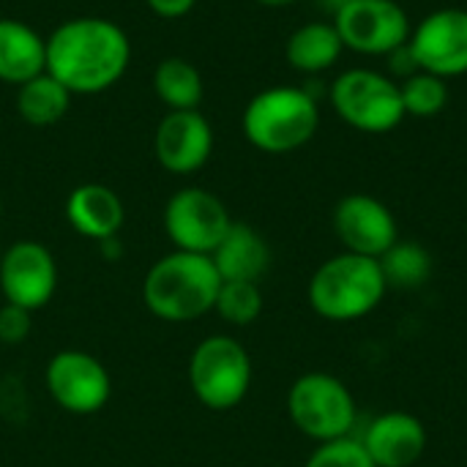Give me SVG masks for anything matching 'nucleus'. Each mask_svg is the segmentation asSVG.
<instances>
[{
  "label": "nucleus",
  "instance_id": "nucleus-1",
  "mask_svg": "<svg viewBox=\"0 0 467 467\" xmlns=\"http://www.w3.org/2000/svg\"><path fill=\"white\" fill-rule=\"evenodd\" d=\"M131 63V41L104 16H74L47 36V74L71 96H96L115 88Z\"/></svg>",
  "mask_w": 467,
  "mask_h": 467
},
{
  "label": "nucleus",
  "instance_id": "nucleus-2",
  "mask_svg": "<svg viewBox=\"0 0 467 467\" xmlns=\"http://www.w3.org/2000/svg\"><path fill=\"white\" fill-rule=\"evenodd\" d=\"M222 276L211 254L170 252L142 279L145 309L164 323H194L213 312Z\"/></svg>",
  "mask_w": 467,
  "mask_h": 467
},
{
  "label": "nucleus",
  "instance_id": "nucleus-3",
  "mask_svg": "<svg viewBox=\"0 0 467 467\" xmlns=\"http://www.w3.org/2000/svg\"><path fill=\"white\" fill-rule=\"evenodd\" d=\"M389 293L380 263L353 252L326 260L309 279V306L331 323H353L372 315Z\"/></svg>",
  "mask_w": 467,
  "mask_h": 467
},
{
  "label": "nucleus",
  "instance_id": "nucleus-4",
  "mask_svg": "<svg viewBox=\"0 0 467 467\" xmlns=\"http://www.w3.org/2000/svg\"><path fill=\"white\" fill-rule=\"evenodd\" d=\"M320 126V109L306 88L260 90L244 109V137L263 153L282 156L304 148Z\"/></svg>",
  "mask_w": 467,
  "mask_h": 467
},
{
  "label": "nucleus",
  "instance_id": "nucleus-5",
  "mask_svg": "<svg viewBox=\"0 0 467 467\" xmlns=\"http://www.w3.org/2000/svg\"><path fill=\"white\" fill-rule=\"evenodd\" d=\"M287 416L315 443L350 438L358 421L356 397L328 372H306L287 391Z\"/></svg>",
  "mask_w": 467,
  "mask_h": 467
},
{
  "label": "nucleus",
  "instance_id": "nucleus-6",
  "mask_svg": "<svg viewBox=\"0 0 467 467\" xmlns=\"http://www.w3.org/2000/svg\"><path fill=\"white\" fill-rule=\"evenodd\" d=\"M189 389L208 410L238 408L252 389V358L233 337H205L189 356Z\"/></svg>",
  "mask_w": 467,
  "mask_h": 467
},
{
  "label": "nucleus",
  "instance_id": "nucleus-7",
  "mask_svg": "<svg viewBox=\"0 0 467 467\" xmlns=\"http://www.w3.org/2000/svg\"><path fill=\"white\" fill-rule=\"evenodd\" d=\"M328 99L334 112L364 134L394 131L405 118L400 82L372 68H350L339 74L331 82Z\"/></svg>",
  "mask_w": 467,
  "mask_h": 467
},
{
  "label": "nucleus",
  "instance_id": "nucleus-8",
  "mask_svg": "<svg viewBox=\"0 0 467 467\" xmlns=\"http://www.w3.org/2000/svg\"><path fill=\"white\" fill-rule=\"evenodd\" d=\"M233 227L227 205L208 189L186 186L164 205V233L181 252L213 254Z\"/></svg>",
  "mask_w": 467,
  "mask_h": 467
},
{
  "label": "nucleus",
  "instance_id": "nucleus-9",
  "mask_svg": "<svg viewBox=\"0 0 467 467\" xmlns=\"http://www.w3.org/2000/svg\"><path fill=\"white\" fill-rule=\"evenodd\" d=\"M52 402L74 416H93L107 408L112 397V378L107 367L85 350H60L49 358L44 372Z\"/></svg>",
  "mask_w": 467,
  "mask_h": 467
},
{
  "label": "nucleus",
  "instance_id": "nucleus-10",
  "mask_svg": "<svg viewBox=\"0 0 467 467\" xmlns=\"http://www.w3.org/2000/svg\"><path fill=\"white\" fill-rule=\"evenodd\" d=\"M334 27L361 55H391L410 38L408 11L397 0H350L334 14Z\"/></svg>",
  "mask_w": 467,
  "mask_h": 467
},
{
  "label": "nucleus",
  "instance_id": "nucleus-11",
  "mask_svg": "<svg viewBox=\"0 0 467 467\" xmlns=\"http://www.w3.org/2000/svg\"><path fill=\"white\" fill-rule=\"evenodd\" d=\"M57 290V263L38 241H16L0 260V293L5 304L36 312L52 301Z\"/></svg>",
  "mask_w": 467,
  "mask_h": 467
},
{
  "label": "nucleus",
  "instance_id": "nucleus-12",
  "mask_svg": "<svg viewBox=\"0 0 467 467\" xmlns=\"http://www.w3.org/2000/svg\"><path fill=\"white\" fill-rule=\"evenodd\" d=\"M408 47L419 71L451 79L467 74V11L438 8L410 30Z\"/></svg>",
  "mask_w": 467,
  "mask_h": 467
},
{
  "label": "nucleus",
  "instance_id": "nucleus-13",
  "mask_svg": "<svg viewBox=\"0 0 467 467\" xmlns=\"http://www.w3.org/2000/svg\"><path fill=\"white\" fill-rule=\"evenodd\" d=\"M334 233L345 252L380 260L397 241V219L391 208L372 194H348L334 208Z\"/></svg>",
  "mask_w": 467,
  "mask_h": 467
},
{
  "label": "nucleus",
  "instance_id": "nucleus-14",
  "mask_svg": "<svg viewBox=\"0 0 467 467\" xmlns=\"http://www.w3.org/2000/svg\"><path fill=\"white\" fill-rule=\"evenodd\" d=\"M156 161L172 175H192L213 153V129L200 109H170L153 134Z\"/></svg>",
  "mask_w": 467,
  "mask_h": 467
},
{
  "label": "nucleus",
  "instance_id": "nucleus-15",
  "mask_svg": "<svg viewBox=\"0 0 467 467\" xmlns=\"http://www.w3.org/2000/svg\"><path fill=\"white\" fill-rule=\"evenodd\" d=\"M358 441L378 467H413L424 457L430 435L419 416L389 410L375 416Z\"/></svg>",
  "mask_w": 467,
  "mask_h": 467
},
{
  "label": "nucleus",
  "instance_id": "nucleus-16",
  "mask_svg": "<svg viewBox=\"0 0 467 467\" xmlns=\"http://www.w3.org/2000/svg\"><path fill=\"white\" fill-rule=\"evenodd\" d=\"M66 219L77 235L90 241L118 238L126 211L120 197L104 183H82L66 197Z\"/></svg>",
  "mask_w": 467,
  "mask_h": 467
},
{
  "label": "nucleus",
  "instance_id": "nucleus-17",
  "mask_svg": "<svg viewBox=\"0 0 467 467\" xmlns=\"http://www.w3.org/2000/svg\"><path fill=\"white\" fill-rule=\"evenodd\" d=\"M211 260L222 282H260L271 265V249L254 227L233 222Z\"/></svg>",
  "mask_w": 467,
  "mask_h": 467
},
{
  "label": "nucleus",
  "instance_id": "nucleus-18",
  "mask_svg": "<svg viewBox=\"0 0 467 467\" xmlns=\"http://www.w3.org/2000/svg\"><path fill=\"white\" fill-rule=\"evenodd\" d=\"M47 71V38L30 25L0 16V82L22 85Z\"/></svg>",
  "mask_w": 467,
  "mask_h": 467
},
{
  "label": "nucleus",
  "instance_id": "nucleus-19",
  "mask_svg": "<svg viewBox=\"0 0 467 467\" xmlns=\"http://www.w3.org/2000/svg\"><path fill=\"white\" fill-rule=\"evenodd\" d=\"M342 49L345 44L334 22H309L287 38L285 57L301 74H320L339 60Z\"/></svg>",
  "mask_w": 467,
  "mask_h": 467
},
{
  "label": "nucleus",
  "instance_id": "nucleus-20",
  "mask_svg": "<svg viewBox=\"0 0 467 467\" xmlns=\"http://www.w3.org/2000/svg\"><path fill=\"white\" fill-rule=\"evenodd\" d=\"M71 107V93L47 71L16 88V112L30 126H52Z\"/></svg>",
  "mask_w": 467,
  "mask_h": 467
},
{
  "label": "nucleus",
  "instance_id": "nucleus-21",
  "mask_svg": "<svg viewBox=\"0 0 467 467\" xmlns=\"http://www.w3.org/2000/svg\"><path fill=\"white\" fill-rule=\"evenodd\" d=\"M153 90L170 109H197L202 101V77L183 57H164L153 71Z\"/></svg>",
  "mask_w": 467,
  "mask_h": 467
},
{
  "label": "nucleus",
  "instance_id": "nucleus-22",
  "mask_svg": "<svg viewBox=\"0 0 467 467\" xmlns=\"http://www.w3.org/2000/svg\"><path fill=\"white\" fill-rule=\"evenodd\" d=\"M378 263L386 276V285L400 290H416L432 274V257L416 241H397Z\"/></svg>",
  "mask_w": 467,
  "mask_h": 467
},
{
  "label": "nucleus",
  "instance_id": "nucleus-23",
  "mask_svg": "<svg viewBox=\"0 0 467 467\" xmlns=\"http://www.w3.org/2000/svg\"><path fill=\"white\" fill-rule=\"evenodd\" d=\"M400 93H402L405 115H413V118H435L449 104L446 79L427 74V71H416V74L405 77L400 82Z\"/></svg>",
  "mask_w": 467,
  "mask_h": 467
},
{
  "label": "nucleus",
  "instance_id": "nucleus-24",
  "mask_svg": "<svg viewBox=\"0 0 467 467\" xmlns=\"http://www.w3.org/2000/svg\"><path fill=\"white\" fill-rule=\"evenodd\" d=\"M213 312L230 326H252L263 315V293L257 282H222Z\"/></svg>",
  "mask_w": 467,
  "mask_h": 467
},
{
  "label": "nucleus",
  "instance_id": "nucleus-25",
  "mask_svg": "<svg viewBox=\"0 0 467 467\" xmlns=\"http://www.w3.org/2000/svg\"><path fill=\"white\" fill-rule=\"evenodd\" d=\"M304 467H378L367 454L358 438H339L331 443H317Z\"/></svg>",
  "mask_w": 467,
  "mask_h": 467
},
{
  "label": "nucleus",
  "instance_id": "nucleus-26",
  "mask_svg": "<svg viewBox=\"0 0 467 467\" xmlns=\"http://www.w3.org/2000/svg\"><path fill=\"white\" fill-rule=\"evenodd\" d=\"M30 312L19 309V306H11L5 304L0 309V342L3 345H19L30 337Z\"/></svg>",
  "mask_w": 467,
  "mask_h": 467
},
{
  "label": "nucleus",
  "instance_id": "nucleus-27",
  "mask_svg": "<svg viewBox=\"0 0 467 467\" xmlns=\"http://www.w3.org/2000/svg\"><path fill=\"white\" fill-rule=\"evenodd\" d=\"M145 5L161 19H181L197 5V0H145Z\"/></svg>",
  "mask_w": 467,
  "mask_h": 467
},
{
  "label": "nucleus",
  "instance_id": "nucleus-28",
  "mask_svg": "<svg viewBox=\"0 0 467 467\" xmlns=\"http://www.w3.org/2000/svg\"><path fill=\"white\" fill-rule=\"evenodd\" d=\"M391 71H394V74H400L402 79L419 71V63H416V57H413V52H410L408 41L391 52Z\"/></svg>",
  "mask_w": 467,
  "mask_h": 467
},
{
  "label": "nucleus",
  "instance_id": "nucleus-29",
  "mask_svg": "<svg viewBox=\"0 0 467 467\" xmlns=\"http://www.w3.org/2000/svg\"><path fill=\"white\" fill-rule=\"evenodd\" d=\"M260 5H268V8H285V5H293L298 0H257Z\"/></svg>",
  "mask_w": 467,
  "mask_h": 467
},
{
  "label": "nucleus",
  "instance_id": "nucleus-30",
  "mask_svg": "<svg viewBox=\"0 0 467 467\" xmlns=\"http://www.w3.org/2000/svg\"><path fill=\"white\" fill-rule=\"evenodd\" d=\"M320 3H323V5H326L328 11H334V14H337V11H339L342 5H348L350 0H320Z\"/></svg>",
  "mask_w": 467,
  "mask_h": 467
},
{
  "label": "nucleus",
  "instance_id": "nucleus-31",
  "mask_svg": "<svg viewBox=\"0 0 467 467\" xmlns=\"http://www.w3.org/2000/svg\"><path fill=\"white\" fill-rule=\"evenodd\" d=\"M3 252H5V249H3V246H0V260H3Z\"/></svg>",
  "mask_w": 467,
  "mask_h": 467
},
{
  "label": "nucleus",
  "instance_id": "nucleus-32",
  "mask_svg": "<svg viewBox=\"0 0 467 467\" xmlns=\"http://www.w3.org/2000/svg\"><path fill=\"white\" fill-rule=\"evenodd\" d=\"M0 216H3V200H0Z\"/></svg>",
  "mask_w": 467,
  "mask_h": 467
}]
</instances>
